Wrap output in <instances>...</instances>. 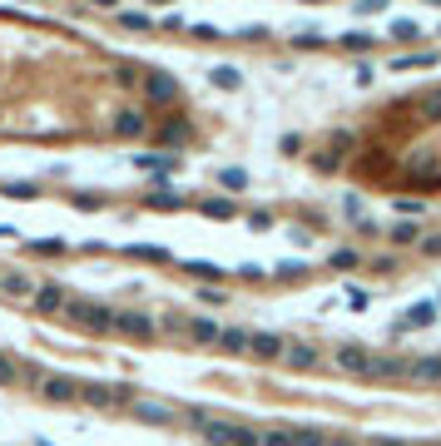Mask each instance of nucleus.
Segmentation results:
<instances>
[{"instance_id": "obj_1", "label": "nucleus", "mask_w": 441, "mask_h": 446, "mask_svg": "<svg viewBox=\"0 0 441 446\" xmlns=\"http://www.w3.org/2000/svg\"><path fill=\"white\" fill-rule=\"evenodd\" d=\"M144 100L149 105H179V80L164 75V70H149L144 75Z\"/></svg>"}, {"instance_id": "obj_2", "label": "nucleus", "mask_w": 441, "mask_h": 446, "mask_svg": "<svg viewBox=\"0 0 441 446\" xmlns=\"http://www.w3.org/2000/svg\"><path fill=\"white\" fill-rule=\"evenodd\" d=\"M110 129L119 139H144V134H149V114L139 110V105H124V110L110 119Z\"/></svg>"}, {"instance_id": "obj_3", "label": "nucleus", "mask_w": 441, "mask_h": 446, "mask_svg": "<svg viewBox=\"0 0 441 446\" xmlns=\"http://www.w3.org/2000/svg\"><path fill=\"white\" fill-rule=\"evenodd\" d=\"M417 114H422L427 124H441V85H432V90L417 95Z\"/></svg>"}, {"instance_id": "obj_4", "label": "nucleus", "mask_w": 441, "mask_h": 446, "mask_svg": "<svg viewBox=\"0 0 441 446\" xmlns=\"http://www.w3.org/2000/svg\"><path fill=\"white\" fill-rule=\"evenodd\" d=\"M432 65H437V50H417V55L392 60V70H432Z\"/></svg>"}, {"instance_id": "obj_5", "label": "nucleus", "mask_w": 441, "mask_h": 446, "mask_svg": "<svg viewBox=\"0 0 441 446\" xmlns=\"http://www.w3.org/2000/svg\"><path fill=\"white\" fill-rule=\"evenodd\" d=\"M119 25H124V30H154V20H149L144 10H119Z\"/></svg>"}, {"instance_id": "obj_6", "label": "nucleus", "mask_w": 441, "mask_h": 446, "mask_svg": "<svg viewBox=\"0 0 441 446\" xmlns=\"http://www.w3.org/2000/svg\"><path fill=\"white\" fill-rule=\"evenodd\" d=\"M372 40H377V35H367V30H352V35H342V50L362 55V50H372Z\"/></svg>"}, {"instance_id": "obj_7", "label": "nucleus", "mask_w": 441, "mask_h": 446, "mask_svg": "<svg viewBox=\"0 0 441 446\" xmlns=\"http://www.w3.org/2000/svg\"><path fill=\"white\" fill-rule=\"evenodd\" d=\"M214 85H219V90H238V85H243V75H238L233 65H219V70H214Z\"/></svg>"}, {"instance_id": "obj_8", "label": "nucleus", "mask_w": 441, "mask_h": 446, "mask_svg": "<svg viewBox=\"0 0 441 446\" xmlns=\"http://www.w3.org/2000/svg\"><path fill=\"white\" fill-rule=\"evenodd\" d=\"M392 35L397 40H422V25L417 20H392Z\"/></svg>"}, {"instance_id": "obj_9", "label": "nucleus", "mask_w": 441, "mask_h": 446, "mask_svg": "<svg viewBox=\"0 0 441 446\" xmlns=\"http://www.w3.org/2000/svg\"><path fill=\"white\" fill-rule=\"evenodd\" d=\"M432 318H437V308H427V303H422V308H412V318H407V328H427Z\"/></svg>"}, {"instance_id": "obj_10", "label": "nucleus", "mask_w": 441, "mask_h": 446, "mask_svg": "<svg viewBox=\"0 0 441 446\" xmlns=\"http://www.w3.org/2000/svg\"><path fill=\"white\" fill-rule=\"evenodd\" d=\"M298 45H303V50H318V45H323V30H303Z\"/></svg>"}, {"instance_id": "obj_11", "label": "nucleus", "mask_w": 441, "mask_h": 446, "mask_svg": "<svg viewBox=\"0 0 441 446\" xmlns=\"http://www.w3.org/2000/svg\"><path fill=\"white\" fill-rule=\"evenodd\" d=\"M223 184H228V189H243L248 179H243V169H223Z\"/></svg>"}, {"instance_id": "obj_12", "label": "nucleus", "mask_w": 441, "mask_h": 446, "mask_svg": "<svg viewBox=\"0 0 441 446\" xmlns=\"http://www.w3.org/2000/svg\"><path fill=\"white\" fill-rule=\"evenodd\" d=\"M253 347H258L263 357H273V352H278V337H253Z\"/></svg>"}, {"instance_id": "obj_13", "label": "nucleus", "mask_w": 441, "mask_h": 446, "mask_svg": "<svg viewBox=\"0 0 441 446\" xmlns=\"http://www.w3.org/2000/svg\"><path fill=\"white\" fill-rule=\"evenodd\" d=\"M377 10H387V0H357V15H377Z\"/></svg>"}, {"instance_id": "obj_14", "label": "nucleus", "mask_w": 441, "mask_h": 446, "mask_svg": "<svg viewBox=\"0 0 441 446\" xmlns=\"http://www.w3.org/2000/svg\"><path fill=\"white\" fill-rule=\"evenodd\" d=\"M194 35L199 40H223V30H214V25H194Z\"/></svg>"}, {"instance_id": "obj_15", "label": "nucleus", "mask_w": 441, "mask_h": 446, "mask_svg": "<svg viewBox=\"0 0 441 446\" xmlns=\"http://www.w3.org/2000/svg\"><path fill=\"white\" fill-rule=\"evenodd\" d=\"M95 5H100V10H114V5H119V0H95Z\"/></svg>"}, {"instance_id": "obj_16", "label": "nucleus", "mask_w": 441, "mask_h": 446, "mask_svg": "<svg viewBox=\"0 0 441 446\" xmlns=\"http://www.w3.org/2000/svg\"><path fill=\"white\" fill-rule=\"evenodd\" d=\"M149 5H174V0H149Z\"/></svg>"}, {"instance_id": "obj_17", "label": "nucleus", "mask_w": 441, "mask_h": 446, "mask_svg": "<svg viewBox=\"0 0 441 446\" xmlns=\"http://www.w3.org/2000/svg\"><path fill=\"white\" fill-rule=\"evenodd\" d=\"M303 5H318V0H303Z\"/></svg>"}, {"instance_id": "obj_18", "label": "nucleus", "mask_w": 441, "mask_h": 446, "mask_svg": "<svg viewBox=\"0 0 441 446\" xmlns=\"http://www.w3.org/2000/svg\"><path fill=\"white\" fill-rule=\"evenodd\" d=\"M427 5H441V0H427Z\"/></svg>"}]
</instances>
